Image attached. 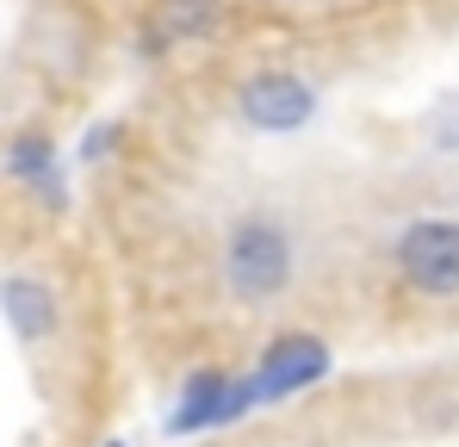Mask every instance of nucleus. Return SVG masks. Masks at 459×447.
I'll list each match as a JSON object with an SVG mask.
<instances>
[{
    "mask_svg": "<svg viewBox=\"0 0 459 447\" xmlns=\"http://www.w3.org/2000/svg\"><path fill=\"white\" fill-rule=\"evenodd\" d=\"M299 242L280 212H242L224 236V286L236 304H273L292 286Z\"/></svg>",
    "mask_w": 459,
    "mask_h": 447,
    "instance_id": "1",
    "label": "nucleus"
},
{
    "mask_svg": "<svg viewBox=\"0 0 459 447\" xmlns=\"http://www.w3.org/2000/svg\"><path fill=\"white\" fill-rule=\"evenodd\" d=\"M323 112L316 81H305L299 69H255L236 87V118L261 137H292Z\"/></svg>",
    "mask_w": 459,
    "mask_h": 447,
    "instance_id": "2",
    "label": "nucleus"
},
{
    "mask_svg": "<svg viewBox=\"0 0 459 447\" xmlns=\"http://www.w3.org/2000/svg\"><path fill=\"white\" fill-rule=\"evenodd\" d=\"M403 286L422 298H459V218H410L391 242Z\"/></svg>",
    "mask_w": 459,
    "mask_h": 447,
    "instance_id": "3",
    "label": "nucleus"
},
{
    "mask_svg": "<svg viewBox=\"0 0 459 447\" xmlns=\"http://www.w3.org/2000/svg\"><path fill=\"white\" fill-rule=\"evenodd\" d=\"M329 372H335V355H329V342H323V336H310V329H286V336H273V342L261 348L255 372H248L255 410L299 398V391H310V385H323Z\"/></svg>",
    "mask_w": 459,
    "mask_h": 447,
    "instance_id": "4",
    "label": "nucleus"
},
{
    "mask_svg": "<svg viewBox=\"0 0 459 447\" xmlns=\"http://www.w3.org/2000/svg\"><path fill=\"white\" fill-rule=\"evenodd\" d=\"M255 410V391H248V372L230 379L224 367H199L186 372L174 410H168V435H205V429H230Z\"/></svg>",
    "mask_w": 459,
    "mask_h": 447,
    "instance_id": "5",
    "label": "nucleus"
},
{
    "mask_svg": "<svg viewBox=\"0 0 459 447\" xmlns=\"http://www.w3.org/2000/svg\"><path fill=\"white\" fill-rule=\"evenodd\" d=\"M0 317H6V329H13L25 348H38V342L56 336L63 304H56V293H50L38 274H6V280H0Z\"/></svg>",
    "mask_w": 459,
    "mask_h": 447,
    "instance_id": "6",
    "label": "nucleus"
},
{
    "mask_svg": "<svg viewBox=\"0 0 459 447\" xmlns=\"http://www.w3.org/2000/svg\"><path fill=\"white\" fill-rule=\"evenodd\" d=\"M6 174H13L19 187H31L50 212L69 206V193H63V168H56V144H50L44 131H19V137L6 144Z\"/></svg>",
    "mask_w": 459,
    "mask_h": 447,
    "instance_id": "7",
    "label": "nucleus"
},
{
    "mask_svg": "<svg viewBox=\"0 0 459 447\" xmlns=\"http://www.w3.org/2000/svg\"><path fill=\"white\" fill-rule=\"evenodd\" d=\"M224 25V0H161V13H155V57L168 50V44H199V38H212Z\"/></svg>",
    "mask_w": 459,
    "mask_h": 447,
    "instance_id": "8",
    "label": "nucleus"
},
{
    "mask_svg": "<svg viewBox=\"0 0 459 447\" xmlns=\"http://www.w3.org/2000/svg\"><path fill=\"white\" fill-rule=\"evenodd\" d=\"M112 144H118V125H93V131H87V144H81V162L112 155Z\"/></svg>",
    "mask_w": 459,
    "mask_h": 447,
    "instance_id": "9",
    "label": "nucleus"
},
{
    "mask_svg": "<svg viewBox=\"0 0 459 447\" xmlns=\"http://www.w3.org/2000/svg\"><path fill=\"white\" fill-rule=\"evenodd\" d=\"M106 447H125V442H106Z\"/></svg>",
    "mask_w": 459,
    "mask_h": 447,
    "instance_id": "10",
    "label": "nucleus"
}]
</instances>
